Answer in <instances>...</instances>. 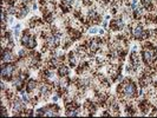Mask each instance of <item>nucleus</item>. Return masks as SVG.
Listing matches in <instances>:
<instances>
[{
    "mask_svg": "<svg viewBox=\"0 0 157 118\" xmlns=\"http://www.w3.org/2000/svg\"><path fill=\"white\" fill-rule=\"evenodd\" d=\"M37 86H38L37 80H34V79H28L26 85H25V89H26L27 92H33V91L37 89Z\"/></svg>",
    "mask_w": 157,
    "mask_h": 118,
    "instance_id": "6e6552de",
    "label": "nucleus"
},
{
    "mask_svg": "<svg viewBox=\"0 0 157 118\" xmlns=\"http://www.w3.org/2000/svg\"><path fill=\"white\" fill-rule=\"evenodd\" d=\"M108 21L109 20H105V19H104V21L102 22V27L103 28H106V26H108Z\"/></svg>",
    "mask_w": 157,
    "mask_h": 118,
    "instance_id": "6ab92c4d",
    "label": "nucleus"
},
{
    "mask_svg": "<svg viewBox=\"0 0 157 118\" xmlns=\"http://www.w3.org/2000/svg\"><path fill=\"white\" fill-rule=\"evenodd\" d=\"M21 28V24H17V25H14L13 30H20Z\"/></svg>",
    "mask_w": 157,
    "mask_h": 118,
    "instance_id": "412c9836",
    "label": "nucleus"
},
{
    "mask_svg": "<svg viewBox=\"0 0 157 118\" xmlns=\"http://www.w3.org/2000/svg\"><path fill=\"white\" fill-rule=\"evenodd\" d=\"M142 58L146 65H152L157 59V49L151 44H145L142 50Z\"/></svg>",
    "mask_w": 157,
    "mask_h": 118,
    "instance_id": "f03ea898",
    "label": "nucleus"
},
{
    "mask_svg": "<svg viewBox=\"0 0 157 118\" xmlns=\"http://www.w3.org/2000/svg\"><path fill=\"white\" fill-rule=\"evenodd\" d=\"M118 92H121L122 97L126 99H131L136 96L137 93V86L132 80H125L121 86H118Z\"/></svg>",
    "mask_w": 157,
    "mask_h": 118,
    "instance_id": "f257e3e1",
    "label": "nucleus"
},
{
    "mask_svg": "<svg viewBox=\"0 0 157 118\" xmlns=\"http://www.w3.org/2000/svg\"><path fill=\"white\" fill-rule=\"evenodd\" d=\"M138 6H141V0H131V1H130V7H131L132 10H135V8Z\"/></svg>",
    "mask_w": 157,
    "mask_h": 118,
    "instance_id": "ddd939ff",
    "label": "nucleus"
},
{
    "mask_svg": "<svg viewBox=\"0 0 157 118\" xmlns=\"http://www.w3.org/2000/svg\"><path fill=\"white\" fill-rule=\"evenodd\" d=\"M110 27L112 31H121L125 27V22H124V19L122 17L117 18V19H113V20L110 22Z\"/></svg>",
    "mask_w": 157,
    "mask_h": 118,
    "instance_id": "423d86ee",
    "label": "nucleus"
},
{
    "mask_svg": "<svg viewBox=\"0 0 157 118\" xmlns=\"http://www.w3.org/2000/svg\"><path fill=\"white\" fill-rule=\"evenodd\" d=\"M51 99H52V102H53V103H57V102L59 100V95H53Z\"/></svg>",
    "mask_w": 157,
    "mask_h": 118,
    "instance_id": "dca6fc26",
    "label": "nucleus"
},
{
    "mask_svg": "<svg viewBox=\"0 0 157 118\" xmlns=\"http://www.w3.org/2000/svg\"><path fill=\"white\" fill-rule=\"evenodd\" d=\"M17 69V65L12 63V64H2V66H1V77H2V79L5 80H11L14 76V71Z\"/></svg>",
    "mask_w": 157,
    "mask_h": 118,
    "instance_id": "7ed1b4c3",
    "label": "nucleus"
},
{
    "mask_svg": "<svg viewBox=\"0 0 157 118\" xmlns=\"http://www.w3.org/2000/svg\"><path fill=\"white\" fill-rule=\"evenodd\" d=\"M20 42H21V45L28 50H33V49H35V46H37V40H35V38H34L33 35L30 34L28 32L24 33V35L21 37Z\"/></svg>",
    "mask_w": 157,
    "mask_h": 118,
    "instance_id": "20e7f679",
    "label": "nucleus"
},
{
    "mask_svg": "<svg viewBox=\"0 0 157 118\" xmlns=\"http://www.w3.org/2000/svg\"><path fill=\"white\" fill-rule=\"evenodd\" d=\"M60 37H62V33L60 32H57V33H53V34L48 35L46 38V44L50 49H56L59 46L60 44Z\"/></svg>",
    "mask_w": 157,
    "mask_h": 118,
    "instance_id": "39448f33",
    "label": "nucleus"
},
{
    "mask_svg": "<svg viewBox=\"0 0 157 118\" xmlns=\"http://www.w3.org/2000/svg\"><path fill=\"white\" fill-rule=\"evenodd\" d=\"M98 30L99 28H97V27H91V28H89V33L90 34H97L98 33Z\"/></svg>",
    "mask_w": 157,
    "mask_h": 118,
    "instance_id": "4468645a",
    "label": "nucleus"
},
{
    "mask_svg": "<svg viewBox=\"0 0 157 118\" xmlns=\"http://www.w3.org/2000/svg\"><path fill=\"white\" fill-rule=\"evenodd\" d=\"M18 56H19V58H24V57L26 56V50L25 49H21L19 52H18Z\"/></svg>",
    "mask_w": 157,
    "mask_h": 118,
    "instance_id": "2eb2a0df",
    "label": "nucleus"
},
{
    "mask_svg": "<svg viewBox=\"0 0 157 118\" xmlns=\"http://www.w3.org/2000/svg\"><path fill=\"white\" fill-rule=\"evenodd\" d=\"M37 8H38V5H37V4H33V5H32V10H33V11H35Z\"/></svg>",
    "mask_w": 157,
    "mask_h": 118,
    "instance_id": "5701e85b",
    "label": "nucleus"
},
{
    "mask_svg": "<svg viewBox=\"0 0 157 118\" xmlns=\"http://www.w3.org/2000/svg\"><path fill=\"white\" fill-rule=\"evenodd\" d=\"M1 60H2V63H10V62H13L14 60V54L11 52V50L7 49L6 51L4 49H1Z\"/></svg>",
    "mask_w": 157,
    "mask_h": 118,
    "instance_id": "0eeeda50",
    "label": "nucleus"
},
{
    "mask_svg": "<svg viewBox=\"0 0 157 118\" xmlns=\"http://www.w3.org/2000/svg\"><path fill=\"white\" fill-rule=\"evenodd\" d=\"M21 99H22V102L24 103H30V98H28V95H27V91H21Z\"/></svg>",
    "mask_w": 157,
    "mask_h": 118,
    "instance_id": "f8f14e48",
    "label": "nucleus"
},
{
    "mask_svg": "<svg viewBox=\"0 0 157 118\" xmlns=\"http://www.w3.org/2000/svg\"><path fill=\"white\" fill-rule=\"evenodd\" d=\"M98 33H99V34L101 35H104L105 34V30H104V28H99V30H98Z\"/></svg>",
    "mask_w": 157,
    "mask_h": 118,
    "instance_id": "a211bd4d",
    "label": "nucleus"
},
{
    "mask_svg": "<svg viewBox=\"0 0 157 118\" xmlns=\"http://www.w3.org/2000/svg\"><path fill=\"white\" fill-rule=\"evenodd\" d=\"M28 12H30V8H28V6L25 5V6H22L20 10H19L18 17H19V18H24V17H26V15L28 14Z\"/></svg>",
    "mask_w": 157,
    "mask_h": 118,
    "instance_id": "9b49d317",
    "label": "nucleus"
},
{
    "mask_svg": "<svg viewBox=\"0 0 157 118\" xmlns=\"http://www.w3.org/2000/svg\"><path fill=\"white\" fill-rule=\"evenodd\" d=\"M68 73H70V69H68L67 66H65V65H60L59 67H58V75L62 77H66L68 76Z\"/></svg>",
    "mask_w": 157,
    "mask_h": 118,
    "instance_id": "9d476101",
    "label": "nucleus"
},
{
    "mask_svg": "<svg viewBox=\"0 0 157 118\" xmlns=\"http://www.w3.org/2000/svg\"><path fill=\"white\" fill-rule=\"evenodd\" d=\"M110 19H111V15H109V14L105 15V20H110Z\"/></svg>",
    "mask_w": 157,
    "mask_h": 118,
    "instance_id": "b1692460",
    "label": "nucleus"
},
{
    "mask_svg": "<svg viewBox=\"0 0 157 118\" xmlns=\"http://www.w3.org/2000/svg\"><path fill=\"white\" fill-rule=\"evenodd\" d=\"M13 22H14V17H11V18L8 19V24H11V25H12Z\"/></svg>",
    "mask_w": 157,
    "mask_h": 118,
    "instance_id": "4be33fe9",
    "label": "nucleus"
},
{
    "mask_svg": "<svg viewBox=\"0 0 157 118\" xmlns=\"http://www.w3.org/2000/svg\"><path fill=\"white\" fill-rule=\"evenodd\" d=\"M1 115H2V116H4V117H5V116H7V115H8V113H7V110H5V107H4V105H2V106H1Z\"/></svg>",
    "mask_w": 157,
    "mask_h": 118,
    "instance_id": "f3484780",
    "label": "nucleus"
},
{
    "mask_svg": "<svg viewBox=\"0 0 157 118\" xmlns=\"http://www.w3.org/2000/svg\"><path fill=\"white\" fill-rule=\"evenodd\" d=\"M48 93H50V87L47 84H40L39 85V96H43L44 98H47Z\"/></svg>",
    "mask_w": 157,
    "mask_h": 118,
    "instance_id": "1a4fd4ad",
    "label": "nucleus"
},
{
    "mask_svg": "<svg viewBox=\"0 0 157 118\" xmlns=\"http://www.w3.org/2000/svg\"><path fill=\"white\" fill-rule=\"evenodd\" d=\"M138 51V46L137 45H134L132 46V50H131V52H137Z\"/></svg>",
    "mask_w": 157,
    "mask_h": 118,
    "instance_id": "aec40b11",
    "label": "nucleus"
}]
</instances>
